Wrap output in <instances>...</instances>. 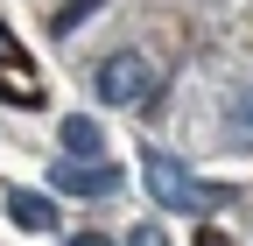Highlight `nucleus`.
Returning a JSON list of instances; mask_svg holds the SVG:
<instances>
[{"label":"nucleus","instance_id":"obj_1","mask_svg":"<svg viewBox=\"0 0 253 246\" xmlns=\"http://www.w3.org/2000/svg\"><path fill=\"white\" fill-rule=\"evenodd\" d=\"M99 99L106 106H148L155 99V64H148L141 49L106 56V64H99Z\"/></svg>","mask_w":253,"mask_h":246},{"label":"nucleus","instance_id":"obj_2","mask_svg":"<svg viewBox=\"0 0 253 246\" xmlns=\"http://www.w3.org/2000/svg\"><path fill=\"white\" fill-rule=\"evenodd\" d=\"M141 176H148V197L162 204V211H190V204H204L197 176H190L169 148H148V155H141Z\"/></svg>","mask_w":253,"mask_h":246},{"label":"nucleus","instance_id":"obj_3","mask_svg":"<svg viewBox=\"0 0 253 246\" xmlns=\"http://www.w3.org/2000/svg\"><path fill=\"white\" fill-rule=\"evenodd\" d=\"M120 183V169H106V162H56L49 169V190H63V197H106Z\"/></svg>","mask_w":253,"mask_h":246},{"label":"nucleus","instance_id":"obj_4","mask_svg":"<svg viewBox=\"0 0 253 246\" xmlns=\"http://www.w3.org/2000/svg\"><path fill=\"white\" fill-rule=\"evenodd\" d=\"M7 218H14L21 232H56V204L36 197V190H14V197H7Z\"/></svg>","mask_w":253,"mask_h":246},{"label":"nucleus","instance_id":"obj_5","mask_svg":"<svg viewBox=\"0 0 253 246\" xmlns=\"http://www.w3.org/2000/svg\"><path fill=\"white\" fill-rule=\"evenodd\" d=\"M63 148H71V162H99V148H106V134H99V120H84V113H71V120H63Z\"/></svg>","mask_w":253,"mask_h":246},{"label":"nucleus","instance_id":"obj_6","mask_svg":"<svg viewBox=\"0 0 253 246\" xmlns=\"http://www.w3.org/2000/svg\"><path fill=\"white\" fill-rule=\"evenodd\" d=\"M232 120H239V134L253 141V84H239V99H232Z\"/></svg>","mask_w":253,"mask_h":246},{"label":"nucleus","instance_id":"obj_7","mask_svg":"<svg viewBox=\"0 0 253 246\" xmlns=\"http://www.w3.org/2000/svg\"><path fill=\"white\" fill-rule=\"evenodd\" d=\"M71 246H113V239H99V232H78V239H71Z\"/></svg>","mask_w":253,"mask_h":246}]
</instances>
